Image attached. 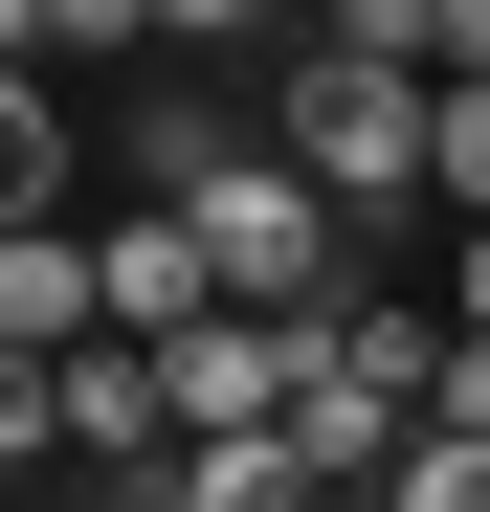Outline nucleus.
<instances>
[{"label":"nucleus","instance_id":"obj_6","mask_svg":"<svg viewBox=\"0 0 490 512\" xmlns=\"http://www.w3.org/2000/svg\"><path fill=\"white\" fill-rule=\"evenodd\" d=\"M0 45H23V67H134L156 0H0Z\"/></svg>","mask_w":490,"mask_h":512},{"label":"nucleus","instance_id":"obj_13","mask_svg":"<svg viewBox=\"0 0 490 512\" xmlns=\"http://www.w3.org/2000/svg\"><path fill=\"white\" fill-rule=\"evenodd\" d=\"M446 334H490V245H446Z\"/></svg>","mask_w":490,"mask_h":512},{"label":"nucleus","instance_id":"obj_7","mask_svg":"<svg viewBox=\"0 0 490 512\" xmlns=\"http://www.w3.org/2000/svg\"><path fill=\"white\" fill-rule=\"evenodd\" d=\"M67 156H90V112H45V67L0 90V179H23V223H67Z\"/></svg>","mask_w":490,"mask_h":512},{"label":"nucleus","instance_id":"obj_5","mask_svg":"<svg viewBox=\"0 0 490 512\" xmlns=\"http://www.w3.org/2000/svg\"><path fill=\"white\" fill-rule=\"evenodd\" d=\"M134 512H335V468H312L290 423H245V446H179V468H156Z\"/></svg>","mask_w":490,"mask_h":512},{"label":"nucleus","instance_id":"obj_10","mask_svg":"<svg viewBox=\"0 0 490 512\" xmlns=\"http://www.w3.org/2000/svg\"><path fill=\"white\" fill-rule=\"evenodd\" d=\"M379 512H490V446H446V423H424V468H401Z\"/></svg>","mask_w":490,"mask_h":512},{"label":"nucleus","instance_id":"obj_12","mask_svg":"<svg viewBox=\"0 0 490 512\" xmlns=\"http://www.w3.org/2000/svg\"><path fill=\"white\" fill-rule=\"evenodd\" d=\"M245 23H268V0H156V45H245Z\"/></svg>","mask_w":490,"mask_h":512},{"label":"nucleus","instance_id":"obj_1","mask_svg":"<svg viewBox=\"0 0 490 512\" xmlns=\"http://www.w3.org/2000/svg\"><path fill=\"white\" fill-rule=\"evenodd\" d=\"M268 134H290V156H312V179H335L357 223L446 179V90H424V67H357V45H312L290 90H268Z\"/></svg>","mask_w":490,"mask_h":512},{"label":"nucleus","instance_id":"obj_8","mask_svg":"<svg viewBox=\"0 0 490 512\" xmlns=\"http://www.w3.org/2000/svg\"><path fill=\"white\" fill-rule=\"evenodd\" d=\"M312 45H357V67H424V90H446V0H312Z\"/></svg>","mask_w":490,"mask_h":512},{"label":"nucleus","instance_id":"obj_4","mask_svg":"<svg viewBox=\"0 0 490 512\" xmlns=\"http://www.w3.org/2000/svg\"><path fill=\"white\" fill-rule=\"evenodd\" d=\"M90 334H112V245H67V223H23V245H0V357H23V379H67Z\"/></svg>","mask_w":490,"mask_h":512},{"label":"nucleus","instance_id":"obj_2","mask_svg":"<svg viewBox=\"0 0 490 512\" xmlns=\"http://www.w3.org/2000/svg\"><path fill=\"white\" fill-rule=\"evenodd\" d=\"M156 379H179V446H245V423L312 401V334H290V312H223V334H179Z\"/></svg>","mask_w":490,"mask_h":512},{"label":"nucleus","instance_id":"obj_9","mask_svg":"<svg viewBox=\"0 0 490 512\" xmlns=\"http://www.w3.org/2000/svg\"><path fill=\"white\" fill-rule=\"evenodd\" d=\"M424 201H446V245H490V90H446V179Z\"/></svg>","mask_w":490,"mask_h":512},{"label":"nucleus","instance_id":"obj_3","mask_svg":"<svg viewBox=\"0 0 490 512\" xmlns=\"http://www.w3.org/2000/svg\"><path fill=\"white\" fill-rule=\"evenodd\" d=\"M245 290H223V245L179 223V201H134L112 223V334H134V357H179V334H223Z\"/></svg>","mask_w":490,"mask_h":512},{"label":"nucleus","instance_id":"obj_11","mask_svg":"<svg viewBox=\"0 0 490 512\" xmlns=\"http://www.w3.org/2000/svg\"><path fill=\"white\" fill-rule=\"evenodd\" d=\"M424 423H446V446H490V334H446V401H424Z\"/></svg>","mask_w":490,"mask_h":512}]
</instances>
